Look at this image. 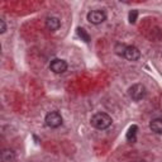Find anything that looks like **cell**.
<instances>
[{
	"label": "cell",
	"instance_id": "cell-1",
	"mask_svg": "<svg viewBox=\"0 0 162 162\" xmlns=\"http://www.w3.org/2000/svg\"><path fill=\"white\" fill-rule=\"evenodd\" d=\"M112 123H113V119L107 113H96L90 119V124L99 131L108 129V128L112 126Z\"/></svg>",
	"mask_w": 162,
	"mask_h": 162
},
{
	"label": "cell",
	"instance_id": "cell-2",
	"mask_svg": "<svg viewBox=\"0 0 162 162\" xmlns=\"http://www.w3.org/2000/svg\"><path fill=\"white\" fill-rule=\"evenodd\" d=\"M128 95L131 96L132 100H134V101H139V100H142V99L146 96V88H144V85H142V84L132 85V86L128 89Z\"/></svg>",
	"mask_w": 162,
	"mask_h": 162
},
{
	"label": "cell",
	"instance_id": "cell-3",
	"mask_svg": "<svg viewBox=\"0 0 162 162\" xmlns=\"http://www.w3.org/2000/svg\"><path fill=\"white\" fill-rule=\"evenodd\" d=\"M46 126L50 128H58L60 126H62V117L58 112H51L46 115Z\"/></svg>",
	"mask_w": 162,
	"mask_h": 162
},
{
	"label": "cell",
	"instance_id": "cell-4",
	"mask_svg": "<svg viewBox=\"0 0 162 162\" xmlns=\"http://www.w3.org/2000/svg\"><path fill=\"white\" fill-rule=\"evenodd\" d=\"M88 20L95 26L101 24L103 22L107 20V14L103 10H91L88 14Z\"/></svg>",
	"mask_w": 162,
	"mask_h": 162
},
{
	"label": "cell",
	"instance_id": "cell-5",
	"mask_svg": "<svg viewBox=\"0 0 162 162\" xmlns=\"http://www.w3.org/2000/svg\"><path fill=\"white\" fill-rule=\"evenodd\" d=\"M50 69H51V71H53L55 74H63L65 71L67 70V63H66V61H63V60L55 58V60H52Z\"/></svg>",
	"mask_w": 162,
	"mask_h": 162
},
{
	"label": "cell",
	"instance_id": "cell-6",
	"mask_svg": "<svg viewBox=\"0 0 162 162\" xmlns=\"http://www.w3.org/2000/svg\"><path fill=\"white\" fill-rule=\"evenodd\" d=\"M124 57L128 61H137V60H139V57H141V52L134 46H128L126 50Z\"/></svg>",
	"mask_w": 162,
	"mask_h": 162
},
{
	"label": "cell",
	"instance_id": "cell-7",
	"mask_svg": "<svg viewBox=\"0 0 162 162\" xmlns=\"http://www.w3.org/2000/svg\"><path fill=\"white\" fill-rule=\"evenodd\" d=\"M46 27H47V29H48V31L56 32L61 27V22H60L58 18L50 17V18H47V20H46Z\"/></svg>",
	"mask_w": 162,
	"mask_h": 162
},
{
	"label": "cell",
	"instance_id": "cell-8",
	"mask_svg": "<svg viewBox=\"0 0 162 162\" xmlns=\"http://www.w3.org/2000/svg\"><path fill=\"white\" fill-rule=\"evenodd\" d=\"M150 128L153 133H157V134H162V118H156L152 119L150 123Z\"/></svg>",
	"mask_w": 162,
	"mask_h": 162
},
{
	"label": "cell",
	"instance_id": "cell-9",
	"mask_svg": "<svg viewBox=\"0 0 162 162\" xmlns=\"http://www.w3.org/2000/svg\"><path fill=\"white\" fill-rule=\"evenodd\" d=\"M1 160L3 162H13L15 160V155H14V152L12 150H5L1 153Z\"/></svg>",
	"mask_w": 162,
	"mask_h": 162
},
{
	"label": "cell",
	"instance_id": "cell-10",
	"mask_svg": "<svg viewBox=\"0 0 162 162\" xmlns=\"http://www.w3.org/2000/svg\"><path fill=\"white\" fill-rule=\"evenodd\" d=\"M137 131H138L137 126H132V127H129V129H128V132H127V139L129 141V142H134V141H136Z\"/></svg>",
	"mask_w": 162,
	"mask_h": 162
},
{
	"label": "cell",
	"instance_id": "cell-11",
	"mask_svg": "<svg viewBox=\"0 0 162 162\" xmlns=\"http://www.w3.org/2000/svg\"><path fill=\"white\" fill-rule=\"evenodd\" d=\"M77 34L84 42H86V43H89V42H90V36L88 34V32L85 31L84 28H77Z\"/></svg>",
	"mask_w": 162,
	"mask_h": 162
},
{
	"label": "cell",
	"instance_id": "cell-12",
	"mask_svg": "<svg viewBox=\"0 0 162 162\" xmlns=\"http://www.w3.org/2000/svg\"><path fill=\"white\" fill-rule=\"evenodd\" d=\"M127 47H128V46L123 45V43H117L115 47H114V51H115V53L119 55V56H124Z\"/></svg>",
	"mask_w": 162,
	"mask_h": 162
},
{
	"label": "cell",
	"instance_id": "cell-13",
	"mask_svg": "<svg viewBox=\"0 0 162 162\" xmlns=\"http://www.w3.org/2000/svg\"><path fill=\"white\" fill-rule=\"evenodd\" d=\"M137 18H138V10H131L129 12V17H128L131 24H134V23L137 22Z\"/></svg>",
	"mask_w": 162,
	"mask_h": 162
},
{
	"label": "cell",
	"instance_id": "cell-14",
	"mask_svg": "<svg viewBox=\"0 0 162 162\" xmlns=\"http://www.w3.org/2000/svg\"><path fill=\"white\" fill-rule=\"evenodd\" d=\"M7 31V26H5V22L3 19H0V33H4Z\"/></svg>",
	"mask_w": 162,
	"mask_h": 162
},
{
	"label": "cell",
	"instance_id": "cell-15",
	"mask_svg": "<svg viewBox=\"0 0 162 162\" xmlns=\"http://www.w3.org/2000/svg\"><path fill=\"white\" fill-rule=\"evenodd\" d=\"M134 162H144V161H134Z\"/></svg>",
	"mask_w": 162,
	"mask_h": 162
}]
</instances>
